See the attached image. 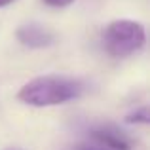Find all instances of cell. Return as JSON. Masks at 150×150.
<instances>
[{
  "label": "cell",
  "instance_id": "1",
  "mask_svg": "<svg viewBox=\"0 0 150 150\" xmlns=\"http://www.w3.org/2000/svg\"><path fill=\"white\" fill-rule=\"evenodd\" d=\"M82 91H84V86L80 80L48 74V76H38L34 80L27 82L19 89L17 97L19 101H23L29 106L44 108V106H55L78 99Z\"/></svg>",
  "mask_w": 150,
  "mask_h": 150
},
{
  "label": "cell",
  "instance_id": "2",
  "mask_svg": "<svg viewBox=\"0 0 150 150\" xmlns=\"http://www.w3.org/2000/svg\"><path fill=\"white\" fill-rule=\"evenodd\" d=\"M146 42L144 27L131 19H116L103 30V46L112 57H127L139 51Z\"/></svg>",
  "mask_w": 150,
  "mask_h": 150
},
{
  "label": "cell",
  "instance_id": "3",
  "mask_svg": "<svg viewBox=\"0 0 150 150\" xmlns=\"http://www.w3.org/2000/svg\"><path fill=\"white\" fill-rule=\"evenodd\" d=\"M17 40L21 42L23 46L33 50H40V48H48V46L53 44L55 36L51 30H48L46 27L36 25V23H29V25H21L15 33Z\"/></svg>",
  "mask_w": 150,
  "mask_h": 150
},
{
  "label": "cell",
  "instance_id": "4",
  "mask_svg": "<svg viewBox=\"0 0 150 150\" xmlns=\"http://www.w3.org/2000/svg\"><path fill=\"white\" fill-rule=\"evenodd\" d=\"M93 137L105 144L106 150H129V141L114 127H99L93 131Z\"/></svg>",
  "mask_w": 150,
  "mask_h": 150
},
{
  "label": "cell",
  "instance_id": "5",
  "mask_svg": "<svg viewBox=\"0 0 150 150\" xmlns=\"http://www.w3.org/2000/svg\"><path fill=\"white\" fill-rule=\"evenodd\" d=\"M148 108L146 106H143V108L135 110V112H131L127 118H125V122H129V124H148Z\"/></svg>",
  "mask_w": 150,
  "mask_h": 150
},
{
  "label": "cell",
  "instance_id": "6",
  "mask_svg": "<svg viewBox=\"0 0 150 150\" xmlns=\"http://www.w3.org/2000/svg\"><path fill=\"white\" fill-rule=\"evenodd\" d=\"M50 8H67L74 2V0H44Z\"/></svg>",
  "mask_w": 150,
  "mask_h": 150
},
{
  "label": "cell",
  "instance_id": "7",
  "mask_svg": "<svg viewBox=\"0 0 150 150\" xmlns=\"http://www.w3.org/2000/svg\"><path fill=\"white\" fill-rule=\"evenodd\" d=\"M11 2H13V0H0V8H4V6H10Z\"/></svg>",
  "mask_w": 150,
  "mask_h": 150
},
{
  "label": "cell",
  "instance_id": "8",
  "mask_svg": "<svg viewBox=\"0 0 150 150\" xmlns=\"http://www.w3.org/2000/svg\"><path fill=\"white\" fill-rule=\"evenodd\" d=\"M86 150H106V148H86Z\"/></svg>",
  "mask_w": 150,
  "mask_h": 150
}]
</instances>
